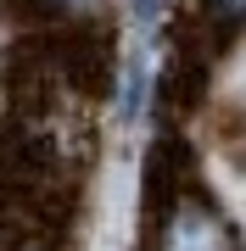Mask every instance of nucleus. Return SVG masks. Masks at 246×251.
<instances>
[{"mask_svg": "<svg viewBox=\"0 0 246 251\" xmlns=\"http://www.w3.org/2000/svg\"><path fill=\"white\" fill-rule=\"evenodd\" d=\"M51 11H84V6H95V0H45Z\"/></svg>", "mask_w": 246, "mask_h": 251, "instance_id": "f257e3e1", "label": "nucleus"}, {"mask_svg": "<svg viewBox=\"0 0 246 251\" xmlns=\"http://www.w3.org/2000/svg\"><path fill=\"white\" fill-rule=\"evenodd\" d=\"M219 11H229V17H235V11H241V0H219Z\"/></svg>", "mask_w": 246, "mask_h": 251, "instance_id": "f03ea898", "label": "nucleus"}]
</instances>
